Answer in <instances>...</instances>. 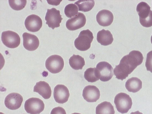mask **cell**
Instances as JSON below:
<instances>
[{"label":"cell","instance_id":"cell-9","mask_svg":"<svg viewBox=\"0 0 152 114\" xmlns=\"http://www.w3.org/2000/svg\"><path fill=\"white\" fill-rule=\"evenodd\" d=\"M96 68L99 75V79L101 81H108L114 75L113 68L107 62L101 61L99 63L96 65Z\"/></svg>","mask_w":152,"mask_h":114},{"label":"cell","instance_id":"cell-25","mask_svg":"<svg viewBox=\"0 0 152 114\" xmlns=\"http://www.w3.org/2000/svg\"><path fill=\"white\" fill-rule=\"evenodd\" d=\"M8 1L11 7L16 10L23 9L25 7L27 2L26 0H9Z\"/></svg>","mask_w":152,"mask_h":114},{"label":"cell","instance_id":"cell-7","mask_svg":"<svg viewBox=\"0 0 152 114\" xmlns=\"http://www.w3.org/2000/svg\"><path fill=\"white\" fill-rule=\"evenodd\" d=\"M46 24L49 27L54 29L60 26V23L63 18L60 14V11L56 9L53 8L48 9L45 17Z\"/></svg>","mask_w":152,"mask_h":114},{"label":"cell","instance_id":"cell-26","mask_svg":"<svg viewBox=\"0 0 152 114\" xmlns=\"http://www.w3.org/2000/svg\"><path fill=\"white\" fill-rule=\"evenodd\" d=\"M145 66L147 70L152 73V50L147 54Z\"/></svg>","mask_w":152,"mask_h":114},{"label":"cell","instance_id":"cell-23","mask_svg":"<svg viewBox=\"0 0 152 114\" xmlns=\"http://www.w3.org/2000/svg\"><path fill=\"white\" fill-rule=\"evenodd\" d=\"M78 8V10L86 12L91 10L94 5V0H78L75 3Z\"/></svg>","mask_w":152,"mask_h":114},{"label":"cell","instance_id":"cell-13","mask_svg":"<svg viewBox=\"0 0 152 114\" xmlns=\"http://www.w3.org/2000/svg\"><path fill=\"white\" fill-rule=\"evenodd\" d=\"M26 28L28 31L36 32L39 31L42 24L41 18L38 16L32 14L28 16L25 21Z\"/></svg>","mask_w":152,"mask_h":114},{"label":"cell","instance_id":"cell-29","mask_svg":"<svg viewBox=\"0 0 152 114\" xmlns=\"http://www.w3.org/2000/svg\"><path fill=\"white\" fill-rule=\"evenodd\" d=\"M71 114H81L79 113H72Z\"/></svg>","mask_w":152,"mask_h":114},{"label":"cell","instance_id":"cell-8","mask_svg":"<svg viewBox=\"0 0 152 114\" xmlns=\"http://www.w3.org/2000/svg\"><path fill=\"white\" fill-rule=\"evenodd\" d=\"M1 40L3 44L10 48H15L19 45L20 39L18 34L11 31H7L2 32Z\"/></svg>","mask_w":152,"mask_h":114},{"label":"cell","instance_id":"cell-28","mask_svg":"<svg viewBox=\"0 0 152 114\" xmlns=\"http://www.w3.org/2000/svg\"><path fill=\"white\" fill-rule=\"evenodd\" d=\"M130 114H143L142 113L140 112L139 111H137L134 112H132Z\"/></svg>","mask_w":152,"mask_h":114},{"label":"cell","instance_id":"cell-4","mask_svg":"<svg viewBox=\"0 0 152 114\" xmlns=\"http://www.w3.org/2000/svg\"><path fill=\"white\" fill-rule=\"evenodd\" d=\"M114 103L117 110L122 113H127L132 107V102L129 96L124 93H120L115 96Z\"/></svg>","mask_w":152,"mask_h":114},{"label":"cell","instance_id":"cell-5","mask_svg":"<svg viewBox=\"0 0 152 114\" xmlns=\"http://www.w3.org/2000/svg\"><path fill=\"white\" fill-rule=\"evenodd\" d=\"M45 65L46 69L50 72L53 74H56L60 72L63 69L64 62L61 56L54 55L50 56L47 59Z\"/></svg>","mask_w":152,"mask_h":114},{"label":"cell","instance_id":"cell-16","mask_svg":"<svg viewBox=\"0 0 152 114\" xmlns=\"http://www.w3.org/2000/svg\"><path fill=\"white\" fill-rule=\"evenodd\" d=\"M96 21L98 24L103 26H108L112 23L113 15L109 10H102L100 11L96 15Z\"/></svg>","mask_w":152,"mask_h":114},{"label":"cell","instance_id":"cell-3","mask_svg":"<svg viewBox=\"0 0 152 114\" xmlns=\"http://www.w3.org/2000/svg\"><path fill=\"white\" fill-rule=\"evenodd\" d=\"M93 39V33L90 30H83L75 40V46L79 50H86L90 48Z\"/></svg>","mask_w":152,"mask_h":114},{"label":"cell","instance_id":"cell-1","mask_svg":"<svg viewBox=\"0 0 152 114\" xmlns=\"http://www.w3.org/2000/svg\"><path fill=\"white\" fill-rule=\"evenodd\" d=\"M143 57L141 52L133 50L124 56L119 65H116L114 74L116 78L123 80L128 77L137 66L143 62Z\"/></svg>","mask_w":152,"mask_h":114},{"label":"cell","instance_id":"cell-14","mask_svg":"<svg viewBox=\"0 0 152 114\" xmlns=\"http://www.w3.org/2000/svg\"><path fill=\"white\" fill-rule=\"evenodd\" d=\"M100 95L99 89L94 86H86L83 90V96L88 102H96L99 98Z\"/></svg>","mask_w":152,"mask_h":114},{"label":"cell","instance_id":"cell-19","mask_svg":"<svg viewBox=\"0 0 152 114\" xmlns=\"http://www.w3.org/2000/svg\"><path fill=\"white\" fill-rule=\"evenodd\" d=\"M142 82L137 77H132L128 79L125 83V86L129 92L135 93L142 88Z\"/></svg>","mask_w":152,"mask_h":114},{"label":"cell","instance_id":"cell-21","mask_svg":"<svg viewBox=\"0 0 152 114\" xmlns=\"http://www.w3.org/2000/svg\"><path fill=\"white\" fill-rule=\"evenodd\" d=\"M69 63L73 69H82L85 65L84 58L79 55L73 54L69 59Z\"/></svg>","mask_w":152,"mask_h":114},{"label":"cell","instance_id":"cell-17","mask_svg":"<svg viewBox=\"0 0 152 114\" xmlns=\"http://www.w3.org/2000/svg\"><path fill=\"white\" fill-rule=\"evenodd\" d=\"M33 91L39 93L45 99L50 98L51 95L50 86L48 83L44 81L37 83L34 87Z\"/></svg>","mask_w":152,"mask_h":114},{"label":"cell","instance_id":"cell-12","mask_svg":"<svg viewBox=\"0 0 152 114\" xmlns=\"http://www.w3.org/2000/svg\"><path fill=\"white\" fill-rule=\"evenodd\" d=\"M70 94L68 89L64 85L58 84L54 88L53 96L56 102L63 104L67 102Z\"/></svg>","mask_w":152,"mask_h":114},{"label":"cell","instance_id":"cell-20","mask_svg":"<svg viewBox=\"0 0 152 114\" xmlns=\"http://www.w3.org/2000/svg\"><path fill=\"white\" fill-rule=\"evenodd\" d=\"M114 108L109 102L104 101L98 104L96 108V114H115Z\"/></svg>","mask_w":152,"mask_h":114},{"label":"cell","instance_id":"cell-11","mask_svg":"<svg viewBox=\"0 0 152 114\" xmlns=\"http://www.w3.org/2000/svg\"><path fill=\"white\" fill-rule=\"evenodd\" d=\"M23 101L22 96L19 94L12 93L6 97L4 104L6 107L11 110H15L21 106Z\"/></svg>","mask_w":152,"mask_h":114},{"label":"cell","instance_id":"cell-24","mask_svg":"<svg viewBox=\"0 0 152 114\" xmlns=\"http://www.w3.org/2000/svg\"><path fill=\"white\" fill-rule=\"evenodd\" d=\"M78 9L75 4L71 3L67 5L64 8V13L66 17L71 18L78 14Z\"/></svg>","mask_w":152,"mask_h":114},{"label":"cell","instance_id":"cell-30","mask_svg":"<svg viewBox=\"0 0 152 114\" xmlns=\"http://www.w3.org/2000/svg\"><path fill=\"white\" fill-rule=\"evenodd\" d=\"M151 43L152 44V35L151 37Z\"/></svg>","mask_w":152,"mask_h":114},{"label":"cell","instance_id":"cell-15","mask_svg":"<svg viewBox=\"0 0 152 114\" xmlns=\"http://www.w3.org/2000/svg\"><path fill=\"white\" fill-rule=\"evenodd\" d=\"M22 37L23 45L26 49L32 51L37 48L39 42V39L36 36L27 32H24L23 34Z\"/></svg>","mask_w":152,"mask_h":114},{"label":"cell","instance_id":"cell-18","mask_svg":"<svg viewBox=\"0 0 152 114\" xmlns=\"http://www.w3.org/2000/svg\"><path fill=\"white\" fill-rule=\"evenodd\" d=\"M96 39L99 43L104 46H107L111 44L113 40V35L110 32L104 29L98 32Z\"/></svg>","mask_w":152,"mask_h":114},{"label":"cell","instance_id":"cell-2","mask_svg":"<svg viewBox=\"0 0 152 114\" xmlns=\"http://www.w3.org/2000/svg\"><path fill=\"white\" fill-rule=\"evenodd\" d=\"M151 7L145 2L142 1L137 5L136 11L139 16L140 22L143 26H152V11Z\"/></svg>","mask_w":152,"mask_h":114},{"label":"cell","instance_id":"cell-22","mask_svg":"<svg viewBox=\"0 0 152 114\" xmlns=\"http://www.w3.org/2000/svg\"><path fill=\"white\" fill-rule=\"evenodd\" d=\"M84 77L88 82L91 83L95 82L100 78L98 71L95 67L87 69L84 72Z\"/></svg>","mask_w":152,"mask_h":114},{"label":"cell","instance_id":"cell-27","mask_svg":"<svg viewBox=\"0 0 152 114\" xmlns=\"http://www.w3.org/2000/svg\"><path fill=\"white\" fill-rule=\"evenodd\" d=\"M50 114H66L65 110L60 107L53 108L51 110Z\"/></svg>","mask_w":152,"mask_h":114},{"label":"cell","instance_id":"cell-10","mask_svg":"<svg viewBox=\"0 0 152 114\" xmlns=\"http://www.w3.org/2000/svg\"><path fill=\"white\" fill-rule=\"evenodd\" d=\"M86 22L85 16L83 13L79 12L73 18L69 19L66 22V26L68 30L74 31L84 26Z\"/></svg>","mask_w":152,"mask_h":114},{"label":"cell","instance_id":"cell-6","mask_svg":"<svg viewBox=\"0 0 152 114\" xmlns=\"http://www.w3.org/2000/svg\"><path fill=\"white\" fill-rule=\"evenodd\" d=\"M45 104L40 99L32 97L26 100L24 104V108L28 113L39 114L44 110Z\"/></svg>","mask_w":152,"mask_h":114}]
</instances>
